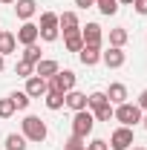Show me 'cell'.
<instances>
[{"mask_svg": "<svg viewBox=\"0 0 147 150\" xmlns=\"http://www.w3.org/2000/svg\"><path fill=\"white\" fill-rule=\"evenodd\" d=\"M112 118H115L121 127H136V124H141V107L124 101V104H118V107L112 110Z\"/></svg>", "mask_w": 147, "mask_h": 150, "instance_id": "1", "label": "cell"}, {"mask_svg": "<svg viewBox=\"0 0 147 150\" xmlns=\"http://www.w3.org/2000/svg\"><path fill=\"white\" fill-rule=\"evenodd\" d=\"M20 133H23V139L26 142H43L49 130H46V121H40L37 115H26L23 121H20Z\"/></svg>", "mask_w": 147, "mask_h": 150, "instance_id": "2", "label": "cell"}, {"mask_svg": "<svg viewBox=\"0 0 147 150\" xmlns=\"http://www.w3.org/2000/svg\"><path fill=\"white\" fill-rule=\"evenodd\" d=\"M37 35H40V40H46V43L58 40L61 29H58V15H55V12H43V15H40V23H37Z\"/></svg>", "mask_w": 147, "mask_h": 150, "instance_id": "3", "label": "cell"}, {"mask_svg": "<svg viewBox=\"0 0 147 150\" xmlns=\"http://www.w3.org/2000/svg\"><path fill=\"white\" fill-rule=\"evenodd\" d=\"M92 127H95V115H92L90 110H81L72 115V136H78V139H87L92 133Z\"/></svg>", "mask_w": 147, "mask_h": 150, "instance_id": "4", "label": "cell"}, {"mask_svg": "<svg viewBox=\"0 0 147 150\" xmlns=\"http://www.w3.org/2000/svg\"><path fill=\"white\" fill-rule=\"evenodd\" d=\"M49 90H55V93H69V90H75V72L72 69H58L52 78H49Z\"/></svg>", "mask_w": 147, "mask_h": 150, "instance_id": "5", "label": "cell"}, {"mask_svg": "<svg viewBox=\"0 0 147 150\" xmlns=\"http://www.w3.org/2000/svg\"><path fill=\"white\" fill-rule=\"evenodd\" d=\"M133 144H136L133 127H118V130H112V136H110V147L112 150H130Z\"/></svg>", "mask_w": 147, "mask_h": 150, "instance_id": "6", "label": "cell"}, {"mask_svg": "<svg viewBox=\"0 0 147 150\" xmlns=\"http://www.w3.org/2000/svg\"><path fill=\"white\" fill-rule=\"evenodd\" d=\"M23 93L29 95V98H40V95L49 93V81L40 78V75H32V78H26V90Z\"/></svg>", "mask_w": 147, "mask_h": 150, "instance_id": "7", "label": "cell"}, {"mask_svg": "<svg viewBox=\"0 0 147 150\" xmlns=\"http://www.w3.org/2000/svg\"><path fill=\"white\" fill-rule=\"evenodd\" d=\"M101 61H104L110 69H118V67H124V64H127V55H124V49H118V46H110L107 52H101Z\"/></svg>", "mask_w": 147, "mask_h": 150, "instance_id": "8", "label": "cell"}, {"mask_svg": "<svg viewBox=\"0 0 147 150\" xmlns=\"http://www.w3.org/2000/svg\"><path fill=\"white\" fill-rule=\"evenodd\" d=\"M81 38H84V43H87V46H101L104 32H101V26H98V23H87V26H81Z\"/></svg>", "mask_w": 147, "mask_h": 150, "instance_id": "9", "label": "cell"}, {"mask_svg": "<svg viewBox=\"0 0 147 150\" xmlns=\"http://www.w3.org/2000/svg\"><path fill=\"white\" fill-rule=\"evenodd\" d=\"M15 38H18V43H23V46H32V43H37V38H40V35H37V26H35V23L26 20V23L18 29V35H15Z\"/></svg>", "mask_w": 147, "mask_h": 150, "instance_id": "10", "label": "cell"}, {"mask_svg": "<svg viewBox=\"0 0 147 150\" xmlns=\"http://www.w3.org/2000/svg\"><path fill=\"white\" fill-rule=\"evenodd\" d=\"M58 29H64V35H69V32H81L78 15H75V12H64V15H58Z\"/></svg>", "mask_w": 147, "mask_h": 150, "instance_id": "11", "label": "cell"}, {"mask_svg": "<svg viewBox=\"0 0 147 150\" xmlns=\"http://www.w3.org/2000/svg\"><path fill=\"white\" fill-rule=\"evenodd\" d=\"M64 104H66L72 112H81V110H87V95L78 93V90H69V93L64 95Z\"/></svg>", "mask_w": 147, "mask_h": 150, "instance_id": "12", "label": "cell"}, {"mask_svg": "<svg viewBox=\"0 0 147 150\" xmlns=\"http://www.w3.org/2000/svg\"><path fill=\"white\" fill-rule=\"evenodd\" d=\"M78 58H81V64L84 67H95L98 61H101V46H81V52H78Z\"/></svg>", "mask_w": 147, "mask_h": 150, "instance_id": "13", "label": "cell"}, {"mask_svg": "<svg viewBox=\"0 0 147 150\" xmlns=\"http://www.w3.org/2000/svg\"><path fill=\"white\" fill-rule=\"evenodd\" d=\"M58 69L61 67H58V61H52V58H40L35 64V75H40V78H52Z\"/></svg>", "mask_w": 147, "mask_h": 150, "instance_id": "14", "label": "cell"}, {"mask_svg": "<svg viewBox=\"0 0 147 150\" xmlns=\"http://www.w3.org/2000/svg\"><path fill=\"white\" fill-rule=\"evenodd\" d=\"M15 3H18V6H15V12H18V18L23 20V23L37 12V3H35V0H15Z\"/></svg>", "mask_w": 147, "mask_h": 150, "instance_id": "15", "label": "cell"}, {"mask_svg": "<svg viewBox=\"0 0 147 150\" xmlns=\"http://www.w3.org/2000/svg\"><path fill=\"white\" fill-rule=\"evenodd\" d=\"M107 101L115 104V107L124 104V101H127V87H124V84H110V90H107Z\"/></svg>", "mask_w": 147, "mask_h": 150, "instance_id": "16", "label": "cell"}, {"mask_svg": "<svg viewBox=\"0 0 147 150\" xmlns=\"http://www.w3.org/2000/svg\"><path fill=\"white\" fill-rule=\"evenodd\" d=\"M15 46H18V38L12 35V32H0V55H12L15 52Z\"/></svg>", "mask_w": 147, "mask_h": 150, "instance_id": "17", "label": "cell"}, {"mask_svg": "<svg viewBox=\"0 0 147 150\" xmlns=\"http://www.w3.org/2000/svg\"><path fill=\"white\" fill-rule=\"evenodd\" d=\"M64 46H66L69 52H81V46H84L81 32H69V35H64Z\"/></svg>", "mask_w": 147, "mask_h": 150, "instance_id": "18", "label": "cell"}, {"mask_svg": "<svg viewBox=\"0 0 147 150\" xmlns=\"http://www.w3.org/2000/svg\"><path fill=\"white\" fill-rule=\"evenodd\" d=\"M127 29H124V26H115V29H110V46H118V49H121V46H124V43H127Z\"/></svg>", "mask_w": 147, "mask_h": 150, "instance_id": "19", "label": "cell"}, {"mask_svg": "<svg viewBox=\"0 0 147 150\" xmlns=\"http://www.w3.org/2000/svg\"><path fill=\"white\" fill-rule=\"evenodd\" d=\"M6 150H26L23 133H9V136H6Z\"/></svg>", "mask_w": 147, "mask_h": 150, "instance_id": "20", "label": "cell"}, {"mask_svg": "<svg viewBox=\"0 0 147 150\" xmlns=\"http://www.w3.org/2000/svg\"><path fill=\"white\" fill-rule=\"evenodd\" d=\"M104 104H110V101H107V93H90L87 95V110H98V107H104Z\"/></svg>", "mask_w": 147, "mask_h": 150, "instance_id": "21", "label": "cell"}, {"mask_svg": "<svg viewBox=\"0 0 147 150\" xmlns=\"http://www.w3.org/2000/svg\"><path fill=\"white\" fill-rule=\"evenodd\" d=\"M43 98H46V107H49V110H61V107H64V93H55V90H49Z\"/></svg>", "mask_w": 147, "mask_h": 150, "instance_id": "22", "label": "cell"}, {"mask_svg": "<svg viewBox=\"0 0 147 150\" xmlns=\"http://www.w3.org/2000/svg\"><path fill=\"white\" fill-rule=\"evenodd\" d=\"M15 75H20V78H32V75H35V64L18 61V64H15Z\"/></svg>", "mask_w": 147, "mask_h": 150, "instance_id": "23", "label": "cell"}, {"mask_svg": "<svg viewBox=\"0 0 147 150\" xmlns=\"http://www.w3.org/2000/svg\"><path fill=\"white\" fill-rule=\"evenodd\" d=\"M95 6H98V9H101V15H107V18L118 12V0H95Z\"/></svg>", "mask_w": 147, "mask_h": 150, "instance_id": "24", "label": "cell"}, {"mask_svg": "<svg viewBox=\"0 0 147 150\" xmlns=\"http://www.w3.org/2000/svg\"><path fill=\"white\" fill-rule=\"evenodd\" d=\"M20 61H29V64H37V61H40V46H37V43L26 46V49H23V58H20Z\"/></svg>", "mask_w": 147, "mask_h": 150, "instance_id": "25", "label": "cell"}, {"mask_svg": "<svg viewBox=\"0 0 147 150\" xmlns=\"http://www.w3.org/2000/svg\"><path fill=\"white\" fill-rule=\"evenodd\" d=\"M112 104H104V107H98V110H92V115H95V121H112Z\"/></svg>", "mask_w": 147, "mask_h": 150, "instance_id": "26", "label": "cell"}, {"mask_svg": "<svg viewBox=\"0 0 147 150\" xmlns=\"http://www.w3.org/2000/svg\"><path fill=\"white\" fill-rule=\"evenodd\" d=\"M9 98H12V104H15V110H26V107H29V101H32V98H29L26 93H12Z\"/></svg>", "mask_w": 147, "mask_h": 150, "instance_id": "27", "label": "cell"}, {"mask_svg": "<svg viewBox=\"0 0 147 150\" xmlns=\"http://www.w3.org/2000/svg\"><path fill=\"white\" fill-rule=\"evenodd\" d=\"M15 115V104L12 98H0V118H12Z\"/></svg>", "mask_w": 147, "mask_h": 150, "instance_id": "28", "label": "cell"}, {"mask_svg": "<svg viewBox=\"0 0 147 150\" xmlns=\"http://www.w3.org/2000/svg\"><path fill=\"white\" fill-rule=\"evenodd\" d=\"M64 150H87V144H84V139H78V136H69V139L64 142Z\"/></svg>", "mask_w": 147, "mask_h": 150, "instance_id": "29", "label": "cell"}, {"mask_svg": "<svg viewBox=\"0 0 147 150\" xmlns=\"http://www.w3.org/2000/svg\"><path fill=\"white\" fill-rule=\"evenodd\" d=\"M87 150H110V144H107L104 139H92L90 144H87Z\"/></svg>", "mask_w": 147, "mask_h": 150, "instance_id": "30", "label": "cell"}, {"mask_svg": "<svg viewBox=\"0 0 147 150\" xmlns=\"http://www.w3.org/2000/svg\"><path fill=\"white\" fill-rule=\"evenodd\" d=\"M133 9L139 15H147V0H133Z\"/></svg>", "mask_w": 147, "mask_h": 150, "instance_id": "31", "label": "cell"}, {"mask_svg": "<svg viewBox=\"0 0 147 150\" xmlns=\"http://www.w3.org/2000/svg\"><path fill=\"white\" fill-rule=\"evenodd\" d=\"M75 6L78 9H90V6H95V0H75Z\"/></svg>", "mask_w": 147, "mask_h": 150, "instance_id": "32", "label": "cell"}, {"mask_svg": "<svg viewBox=\"0 0 147 150\" xmlns=\"http://www.w3.org/2000/svg\"><path fill=\"white\" fill-rule=\"evenodd\" d=\"M139 107H141V110H147V90L139 95Z\"/></svg>", "mask_w": 147, "mask_h": 150, "instance_id": "33", "label": "cell"}, {"mask_svg": "<svg viewBox=\"0 0 147 150\" xmlns=\"http://www.w3.org/2000/svg\"><path fill=\"white\" fill-rule=\"evenodd\" d=\"M118 6H133V0H118Z\"/></svg>", "mask_w": 147, "mask_h": 150, "instance_id": "34", "label": "cell"}, {"mask_svg": "<svg viewBox=\"0 0 147 150\" xmlns=\"http://www.w3.org/2000/svg\"><path fill=\"white\" fill-rule=\"evenodd\" d=\"M3 69H6V61H3V55H0V72H3Z\"/></svg>", "mask_w": 147, "mask_h": 150, "instance_id": "35", "label": "cell"}, {"mask_svg": "<svg viewBox=\"0 0 147 150\" xmlns=\"http://www.w3.org/2000/svg\"><path fill=\"white\" fill-rule=\"evenodd\" d=\"M141 124H144V130H147V115H141Z\"/></svg>", "mask_w": 147, "mask_h": 150, "instance_id": "36", "label": "cell"}, {"mask_svg": "<svg viewBox=\"0 0 147 150\" xmlns=\"http://www.w3.org/2000/svg\"><path fill=\"white\" fill-rule=\"evenodd\" d=\"M130 150H147V147H130Z\"/></svg>", "mask_w": 147, "mask_h": 150, "instance_id": "37", "label": "cell"}, {"mask_svg": "<svg viewBox=\"0 0 147 150\" xmlns=\"http://www.w3.org/2000/svg\"><path fill=\"white\" fill-rule=\"evenodd\" d=\"M0 3H15V0H0Z\"/></svg>", "mask_w": 147, "mask_h": 150, "instance_id": "38", "label": "cell"}, {"mask_svg": "<svg viewBox=\"0 0 147 150\" xmlns=\"http://www.w3.org/2000/svg\"><path fill=\"white\" fill-rule=\"evenodd\" d=\"M0 32H3V29H0Z\"/></svg>", "mask_w": 147, "mask_h": 150, "instance_id": "39", "label": "cell"}]
</instances>
